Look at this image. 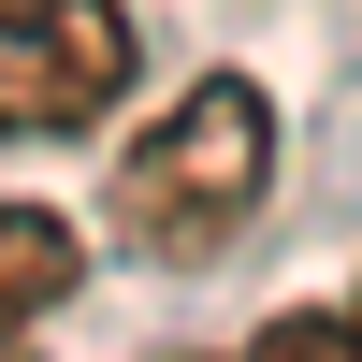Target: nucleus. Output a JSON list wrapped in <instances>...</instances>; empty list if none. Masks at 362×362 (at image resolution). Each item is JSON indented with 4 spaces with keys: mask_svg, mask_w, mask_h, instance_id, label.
<instances>
[{
    "mask_svg": "<svg viewBox=\"0 0 362 362\" xmlns=\"http://www.w3.org/2000/svg\"><path fill=\"white\" fill-rule=\"evenodd\" d=\"M276 189V102L247 73H203L160 131L116 160V247L131 261H218Z\"/></svg>",
    "mask_w": 362,
    "mask_h": 362,
    "instance_id": "nucleus-1",
    "label": "nucleus"
},
{
    "mask_svg": "<svg viewBox=\"0 0 362 362\" xmlns=\"http://www.w3.org/2000/svg\"><path fill=\"white\" fill-rule=\"evenodd\" d=\"M145 29L116 0H0V131L15 145H73L131 102Z\"/></svg>",
    "mask_w": 362,
    "mask_h": 362,
    "instance_id": "nucleus-2",
    "label": "nucleus"
},
{
    "mask_svg": "<svg viewBox=\"0 0 362 362\" xmlns=\"http://www.w3.org/2000/svg\"><path fill=\"white\" fill-rule=\"evenodd\" d=\"M73 218H44V203H0V348H29L58 305H73Z\"/></svg>",
    "mask_w": 362,
    "mask_h": 362,
    "instance_id": "nucleus-3",
    "label": "nucleus"
},
{
    "mask_svg": "<svg viewBox=\"0 0 362 362\" xmlns=\"http://www.w3.org/2000/svg\"><path fill=\"white\" fill-rule=\"evenodd\" d=\"M247 362H362V334H348L334 305H290V319H261V348H247Z\"/></svg>",
    "mask_w": 362,
    "mask_h": 362,
    "instance_id": "nucleus-4",
    "label": "nucleus"
},
{
    "mask_svg": "<svg viewBox=\"0 0 362 362\" xmlns=\"http://www.w3.org/2000/svg\"><path fill=\"white\" fill-rule=\"evenodd\" d=\"M348 334H362V305H348Z\"/></svg>",
    "mask_w": 362,
    "mask_h": 362,
    "instance_id": "nucleus-5",
    "label": "nucleus"
},
{
    "mask_svg": "<svg viewBox=\"0 0 362 362\" xmlns=\"http://www.w3.org/2000/svg\"><path fill=\"white\" fill-rule=\"evenodd\" d=\"M0 362H15V348H0Z\"/></svg>",
    "mask_w": 362,
    "mask_h": 362,
    "instance_id": "nucleus-6",
    "label": "nucleus"
}]
</instances>
